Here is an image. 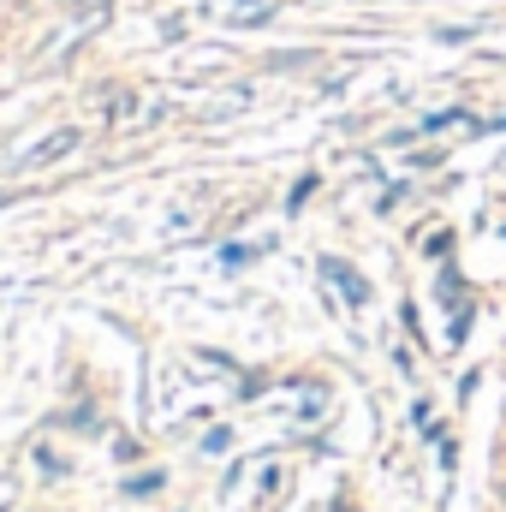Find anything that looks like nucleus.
<instances>
[{"label":"nucleus","mask_w":506,"mask_h":512,"mask_svg":"<svg viewBox=\"0 0 506 512\" xmlns=\"http://www.w3.org/2000/svg\"><path fill=\"white\" fill-rule=\"evenodd\" d=\"M78 149V126H60L48 131L36 149H24V173H36V167H48V161H60V155H72Z\"/></svg>","instance_id":"nucleus-1"},{"label":"nucleus","mask_w":506,"mask_h":512,"mask_svg":"<svg viewBox=\"0 0 506 512\" xmlns=\"http://www.w3.org/2000/svg\"><path fill=\"white\" fill-rule=\"evenodd\" d=\"M322 274H328V280H334V286L346 292V304H370V280H364V274H352L346 262H334V256H322Z\"/></svg>","instance_id":"nucleus-2"},{"label":"nucleus","mask_w":506,"mask_h":512,"mask_svg":"<svg viewBox=\"0 0 506 512\" xmlns=\"http://www.w3.org/2000/svg\"><path fill=\"white\" fill-rule=\"evenodd\" d=\"M292 66H310L304 48H286V54H268V72H292Z\"/></svg>","instance_id":"nucleus-3"},{"label":"nucleus","mask_w":506,"mask_h":512,"mask_svg":"<svg viewBox=\"0 0 506 512\" xmlns=\"http://www.w3.org/2000/svg\"><path fill=\"white\" fill-rule=\"evenodd\" d=\"M471 36H477L471 24H447V30H435V42H447V48H465Z\"/></svg>","instance_id":"nucleus-4"},{"label":"nucleus","mask_w":506,"mask_h":512,"mask_svg":"<svg viewBox=\"0 0 506 512\" xmlns=\"http://www.w3.org/2000/svg\"><path fill=\"white\" fill-rule=\"evenodd\" d=\"M447 126H465V108H453V114H429L417 131H447Z\"/></svg>","instance_id":"nucleus-5"},{"label":"nucleus","mask_w":506,"mask_h":512,"mask_svg":"<svg viewBox=\"0 0 506 512\" xmlns=\"http://www.w3.org/2000/svg\"><path fill=\"white\" fill-rule=\"evenodd\" d=\"M149 489H161V477H131L126 495H149Z\"/></svg>","instance_id":"nucleus-6"},{"label":"nucleus","mask_w":506,"mask_h":512,"mask_svg":"<svg viewBox=\"0 0 506 512\" xmlns=\"http://www.w3.org/2000/svg\"><path fill=\"white\" fill-rule=\"evenodd\" d=\"M131 108H137L131 96H114V102H108V114H114V120H131Z\"/></svg>","instance_id":"nucleus-7"},{"label":"nucleus","mask_w":506,"mask_h":512,"mask_svg":"<svg viewBox=\"0 0 506 512\" xmlns=\"http://www.w3.org/2000/svg\"><path fill=\"white\" fill-rule=\"evenodd\" d=\"M227 6H245V0H227Z\"/></svg>","instance_id":"nucleus-8"}]
</instances>
